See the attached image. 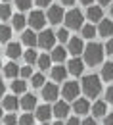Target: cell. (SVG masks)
Masks as SVG:
<instances>
[{
	"instance_id": "6da1fadb",
	"label": "cell",
	"mask_w": 113,
	"mask_h": 125,
	"mask_svg": "<svg viewBox=\"0 0 113 125\" xmlns=\"http://www.w3.org/2000/svg\"><path fill=\"white\" fill-rule=\"evenodd\" d=\"M104 50H105V48L102 46V44L90 42L88 46L84 48V63H88V65H98V63L102 62V58H104Z\"/></svg>"
},
{
	"instance_id": "7a4b0ae2",
	"label": "cell",
	"mask_w": 113,
	"mask_h": 125,
	"mask_svg": "<svg viewBox=\"0 0 113 125\" xmlns=\"http://www.w3.org/2000/svg\"><path fill=\"white\" fill-rule=\"evenodd\" d=\"M82 91L88 98H96L100 91H102V83H100V77L98 75H86L82 79Z\"/></svg>"
},
{
	"instance_id": "3957f363",
	"label": "cell",
	"mask_w": 113,
	"mask_h": 125,
	"mask_svg": "<svg viewBox=\"0 0 113 125\" xmlns=\"http://www.w3.org/2000/svg\"><path fill=\"white\" fill-rule=\"evenodd\" d=\"M65 25H67L69 29H82V27H84V25H82V14L79 10L67 12V14H65Z\"/></svg>"
},
{
	"instance_id": "277c9868",
	"label": "cell",
	"mask_w": 113,
	"mask_h": 125,
	"mask_svg": "<svg viewBox=\"0 0 113 125\" xmlns=\"http://www.w3.org/2000/svg\"><path fill=\"white\" fill-rule=\"evenodd\" d=\"M58 41V37H56V33L46 29V31H40L38 33V46L44 48V50H48V48H54V42Z\"/></svg>"
},
{
	"instance_id": "5b68a950",
	"label": "cell",
	"mask_w": 113,
	"mask_h": 125,
	"mask_svg": "<svg viewBox=\"0 0 113 125\" xmlns=\"http://www.w3.org/2000/svg\"><path fill=\"white\" fill-rule=\"evenodd\" d=\"M61 94H63L65 100H77V98H79V85H77L75 81L65 83L63 89H61Z\"/></svg>"
},
{
	"instance_id": "8992f818",
	"label": "cell",
	"mask_w": 113,
	"mask_h": 125,
	"mask_svg": "<svg viewBox=\"0 0 113 125\" xmlns=\"http://www.w3.org/2000/svg\"><path fill=\"white\" fill-rule=\"evenodd\" d=\"M48 19H50V23H54V25L61 23V19H65L63 8L61 6H50L48 8Z\"/></svg>"
},
{
	"instance_id": "52a82bcc",
	"label": "cell",
	"mask_w": 113,
	"mask_h": 125,
	"mask_svg": "<svg viewBox=\"0 0 113 125\" xmlns=\"http://www.w3.org/2000/svg\"><path fill=\"white\" fill-rule=\"evenodd\" d=\"M84 44H82V39H79V37H73L71 41H69V44H67V52H71L75 58L79 56V54H84Z\"/></svg>"
},
{
	"instance_id": "ba28073f",
	"label": "cell",
	"mask_w": 113,
	"mask_h": 125,
	"mask_svg": "<svg viewBox=\"0 0 113 125\" xmlns=\"http://www.w3.org/2000/svg\"><path fill=\"white\" fill-rule=\"evenodd\" d=\"M58 94H60V89H58V85H54V83H48V85L42 87V98H44L46 102H54V100L58 98Z\"/></svg>"
},
{
	"instance_id": "9c48e42d",
	"label": "cell",
	"mask_w": 113,
	"mask_h": 125,
	"mask_svg": "<svg viewBox=\"0 0 113 125\" xmlns=\"http://www.w3.org/2000/svg\"><path fill=\"white\" fill-rule=\"evenodd\" d=\"M44 21H46V17L42 12H31V16L27 19V23L31 25L33 29H42L44 27Z\"/></svg>"
},
{
	"instance_id": "30bf717a",
	"label": "cell",
	"mask_w": 113,
	"mask_h": 125,
	"mask_svg": "<svg viewBox=\"0 0 113 125\" xmlns=\"http://www.w3.org/2000/svg\"><path fill=\"white\" fill-rule=\"evenodd\" d=\"M52 115H54V108H50L48 104H42V106L36 108V117H38L42 123H46Z\"/></svg>"
},
{
	"instance_id": "8fae6325",
	"label": "cell",
	"mask_w": 113,
	"mask_h": 125,
	"mask_svg": "<svg viewBox=\"0 0 113 125\" xmlns=\"http://www.w3.org/2000/svg\"><path fill=\"white\" fill-rule=\"evenodd\" d=\"M67 69L73 75H81L82 69H84V62H82L81 58H73V60H69V63H67Z\"/></svg>"
},
{
	"instance_id": "7c38bea8",
	"label": "cell",
	"mask_w": 113,
	"mask_h": 125,
	"mask_svg": "<svg viewBox=\"0 0 113 125\" xmlns=\"http://www.w3.org/2000/svg\"><path fill=\"white\" fill-rule=\"evenodd\" d=\"M21 108L25 110V112H31V110H36L38 106H36V96L35 94H25L23 98H21Z\"/></svg>"
},
{
	"instance_id": "4fadbf2b",
	"label": "cell",
	"mask_w": 113,
	"mask_h": 125,
	"mask_svg": "<svg viewBox=\"0 0 113 125\" xmlns=\"http://www.w3.org/2000/svg\"><path fill=\"white\" fill-rule=\"evenodd\" d=\"M73 110H75V114H77V115L88 114V110H90V102H88L86 98H77V100H75V104H73Z\"/></svg>"
},
{
	"instance_id": "5bb4252c",
	"label": "cell",
	"mask_w": 113,
	"mask_h": 125,
	"mask_svg": "<svg viewBox=\"0 0 113 125\" xmlns=\"http://www.w3.org/2000/svg\"><path fill=\"white\" fill-rule=\"evenodd\" d=\"M21 42L27 44L29 48L38 46V35H35L33 31H23V35H21Z\"/></svg>"
},
{
	"instance_id": "9a60e30c",
	"label": "cell",
	"mask_w": 113,
	"mask_h": 125,
	"mask_svg": "<svg viewBox=\"0 0 113 125\" xmlns=\"http://www.w3.org/2000/svg\"><path fill=\"white\" fill-rule=\"evenodd\" d=\"M67 73H69V69L63 67L61 63H58L56 67H52V79H54V81H63V79L67 77Z\"/></svg>"
},
{
	"instance_id": "2e32d148",
	"label": "cell",
	"mask_w": 113,
	"mask_h": 125,
	"mask_svg": "<svg viewBox=\"0 0 113 125\" xmlns=\"http://www.w3.org/2000/svg\"><path fill=\"white\" fill-rule=\"evenodd\" d=\"M98 33H100L102 37H111V35H113V21H109V19H105V21H100Z\"/></svg>"
},
{
	"instance_id": "e0dca14e",
	"label": "cell",
	"mask_w": 113,
	"mask_h": 125,
	"mask_svg": "<svg viewBox=\"0 0 113 125\" xmlns=\"http://www.w3.org/2000/svg\"><path fill=\"white\" fill-rule=\"evenodd\" d=\"M6 54H8L12 60H17V58L23 54V52H21V44H19V42H10L8 48H6Z\"/></svg>"
},
{
	"instance_id": "ac0fdd59",
	"label": "cell",
	"mask_w": 113,
	"mask_h": 125,
	"mask_svg": "<svg viewBox=\"0 0 113 125\" xmlns=\"http://www.w3.org/2000/svg\"><path fill=\"white\" fill-rule=\"evenodd\" d=\"M86 16H88V19H90V21H102L104 12H102V8H100V6H88Z\"/></svg>"
},
{
	"instance_id": "d6986e66",
	"label": "cell",
	"mask_w": 113,
	"mask_h": 125,
	"mask_svg": "<svg viewBox=\"0 0 113 125\" xmlns=\"http://www.w3.org/2000/svg\"><path fill=\"white\" fill-rule=\"evenodd\" d=\"M69 114V104L67 102H56V106H54V115L56 117H65Z\"/></svg>"
},
{
	"instance_id": "ffe728a7",
	"label": "cell",
	"mask_w": 113,
	"mask_h": 125,
	"mask_svg": "<svg viewBox=\"0 0 113 125\" xmlns=\"http://www.w3.org/2000/svg\"><path fill=\"white\" fill-rule=\"evenodd\" d=\"M17 73H21V69H19V67H17L14 62H10V63H6V65H4V75H6V77L16 79Z\"/></svg>"
},
{
	"instance_id": "44dd1931",
	"label": "cell",
	"mask_w": 113,
	"mask_h": 125,
	"mask_svg": "<svg viewBox=\"0 0 113 125\" xmlns=\"http://www.w3.org/2000/svg\"><path fill=\"white\" fill-rule=\"evenodd\" d=\"M65 56H67V50H65L63 46H56L54 50H52V60L58 63H61L65 60Z\"/></svg>"
},
{
	"instance_id": "7402d4cb",
	"label": "cell",
	"mask_w": 113,
	"mask_h": 125,
	"mask_svg": "<svg viewBox=\"0 0 113 125\" xmlns=\"http://www.w3.org/2000/svg\"><path fill=\"white\" fill-rule=\"evenodd\" d=\"M17 106H21V104L17 102V98H16V96H12V94H10V96H4V108H6V110L14 112Z\"/></svg>"
},
{
	"instance_id": "603a6c76",
	"label": "cell",
	"mask_w": 113,
	"mask_h": 125,
	"mask_svg": "<svg viewBox=\"0 0 113 125\" xmlns=\"http://www.w3.org/2000/svg\"><path fill=\"white\" fill-rule=\"evenodd\" d=\"M23 58H25L27 65H33V63H36V62H38V54L35 52V48H29L27 52H23Z\"/></svg>"
},
{
	"instance_id": "cb8c5ba5",
	"label": "cell",
	"mask_w": 113,
	"mask_h": 125,
	"mask_svg": "<svg viewBox=\"0 0 113 125\" xmlns=\"http://www.w3.org/2000/svg\"><path fill=\"white\" fill-rule=\"evenodd\" d=\"M92 114H94L96 117H102V115H105V102H102V100L94 102V106H92Z\"/></svg>"
},
{
	"instance_id": "d4e9b609",
	"label": "cell",
	"mask_w": 113,
	"mask_h": 125,
	"mask_svg": "<svg viewBox=\"0 0 113 125\" xmlns=\"http://www.w3.org/2000/svg\"><path fill=\"white\" fill-rule=\"evenodd\" d=\"M102 79H105V81H111L113 79V62H107L102 67Z\"/></svg>"
},
{
	"instance_id": "484cf974",
	"label": "cell",
	"mask_w": 113,
	"mask_h": 125,
	"mask_svg": "<svg viewBox=\"0 0 113 125\" xmlns=\"http://www.w3.org/2000/svg\"><path fill=\"white\" fill-rule=\"evenodd\" d=\"M25 89H27V83L23 81V79H16L14 83H12V91L16 94H21V93H25Z\"/></svg>"
},
{
	"instance_id": "4316f807",
	"label": "cell",
	"mask_w": 113,
	"mask_h": 125,
	"mask_svg": "<svg viewBox=\"0 0 113 125\" xmlns=\"http://www.w3.org/2000/svg\"><path fill=\"white\" fill-rule=\"evenodd\" d=\"M12 37V29L8 25H0V42H8Z\"/></svg>"
},
{
	"instance_id": "83f0119b",
	"label": "cell",
	"mask_w": 113,
	"mask_h": 125,
	"mask_svg": "<svg viewBox=\"0 0 113 125\" xmlns=\"http://www.w3.org/2000/svg\"><path fill=\"white\" fill-rule=\"evenodd\" d=\"M25 23H27V19L21 16V14L14 16V27H16V31H21V29L25 27Z\"/></svg>"
},
{
	"instance_id": "f1b7e54d",
	"label": "cell",
	"mask_w": 113,
	"mask_h": 125,
	"mask_svg": "<svg viewBox=\"0 0 113 125\" xmlns=\"http://www.w3.org/2000/svg\"><path fill=\"white\" fill-rule=\"evenodd\" d=\"M50 62H52V56L42 54V56H38V62H36V65H38L40 69H46V67H50Z\"/></svg>"
},
{
	"instance_id": "f546056e",
	"label": "cell",
	"mask_w": 113,
	"mask_h": 125,
	"mask_svg": "<svg viewBox=\"0 0 113 125\" xmlns=\"http://www.w3.org/2000/svg\"><path fill=\"white\" fill-rule=\"evenodd\" d=\"M12 17V8L8 4H2L0 6V19H10Z\"/></svg>"
},
{
	"instance_id": "4dcf8cb0",
	"label": "cell",
	"mask_w": 113,
	"mask_h": 125,
	"mask_svg": "<svg viewBox=\"0 0 113 125\" xmlns=\"http://www.w3.org/2000/svg\"><path fill=\"white\" fill-rule=\"evenodd\" d=\"M31 83H33V87H36V89L42 87V85H44V75H42V73H35L31 77Z\"/></svg>"
},
{
	"instance_id": "1f68e13d",
	"label": "cell",
	"mask_w": 113,
	"mask_h": 125,
	"mask_svg": "<svg viewBox=\"0 0 113 125\" xmlns=\"http://www.w3.org/2000/svg\"><path fill=\"white\" fill-rule=\"evenodd\" d=\"M94 35H96L94 25H84V27H82V37H84V39H92Z\"/></svg>"
},
{
	"instance_id": "d6a6232c",
	"label": "cell",
	"mask_w": 113,
	"mask_h": 125,
	"mask_svg": "<svg viewBox=\"0 0 113 125\" xmlns=\"http://www.w3.org/2000/svg\"><path fill=\"white\" fill-rule=\"evenodd\" d=\"M33 121H35V117H33L31 114H23L19 117V125H33Z\"/></svg>"
},
{
	"instance_id": "836d02e7",
	"label": "cell",
	"mask_w": 113,
	"mask_h": 125,
	"mask_svg": "<svg viewBox=\"0 0 113 125\" xmlns=\"http://www.w3.org/2000/svg\"><path fill=\"white\" fill-rule=\"evenodd\" d=\"M56 37H58L60 42H67V41H69V33H67V29H60V31L56 33Z\"/></svg>"
},
{
	"instance_id": "e575fe53",
	"label": "cell",
	"mask_w": 113,
	"mask_h": 125,
	"mask_svg": "<svg viewBox=\"0 0 113 125\" xmlns=\"http://www.w3.org/2000/svg\"><path fill=\"white\" fill-rule=\"evenodd\" d=\"M16 6L19 10H29L31 8V0H16Z\"/></svg>"
},
{
	"instance_id": "d590c367",
	"label": "cell",
	"mask_w": 113,
	"mask_h": 125,
	"mask_svg": "<svg viewBox=\"0 0 113 125\" xmlns=\"http://www.w3.org/2000/svg\"><path fill=\"white\" fill-rule=\"evenodd\" d=\"M23 79H27V77H33V69H31V65H25V67H21V73H19Z\"/></svg>"
},
{
	"instance_id": "8d00e7d4",
	"label": "cell",
	"mask_w": 113,
	"mask_h": 125,
	"mask_svg": "<svg viewBox=\"0 0 113 125\" xmlns=\"http://www.w3.org/2000/svg\"><path fill=\"white\" fill-rule=\"evenodd\" d=\"M16 115H14V114H8V115H4V123L6 125H16Z\"/></svg>"
},
{
	"instance_id": "74e56055",
	"label": "cell",
	"mask_w": 113,
	"mask_h": 125,
	"mask_svg": "<svg viewBox=\"0 0 113 125\" xmlns=\"http://www.w3.org/2000/svg\"><path fill=\"white\" fill-rule=\"evenodd\" d=\"M105 52H107V54H113V39H109V41H107V42H105Z\"/></svg>"
},
{
	"instance_id": "f35d334b",
	"label": "cell",
	"mask_w": 113,
	"mask_h": 125,
	"mask_svg": "<svg viewBox=\"0 0 113 125\" xmlns=\"http://www.w3.org/2000/svg\"><path fill=\"white\" fill-rule=\"evenodd\" d=\"M105 98H107L109 104H113V87H109V89L105 91Z\"/></svg>"
},
{
	"instance_id": "ab89813d",
	"label": "cell",
	"mask_w": 113,
	"mask_h": 125,
	"mask_svg": "<svg viewBox=\"0 0 113 125\" xmlns=\"http://www.w3.org/2000/svg\"><path fill=\"white\" fill-rule=\"evenodd\" d=\"M104 125H113V114H109V115L104 119Z\"/></svg>"
},
{
	"instance_id": "60d3db41",
	"label": "cell",
	"mask_w": 113,
	"mask_h": 125,
	"mask_svg": "<svg viewBox=\"0 0 113 125\" xmlns=\"http://www.w3.org/2000/svg\"><path fill=\"white\" fill-rule=\"evenodd\" d=\"M67 125H82V123L79 121V119H77V117H71V119L67 121Z\"/></svg>"
},
{
	"instance_id": "b9f144b4",
	"label": "cell",
	"mask_w": 113,
	"mask_h": 125,
	"mask_svg": "<svg viewBox=\"0 0 113 125\" xmlns=\"http://www.w3.org/2000/svg\"><path fill=\"white\" fill-rule=\"evenodd\" d=\"M82 125H96V121H94L92 117H86V119L82 121Z\"/></svg>"
},
{
	"instance_id": "7bdbcfd3",
	"label": "cell",
	"mask_w": 113,
	"mask_h": 125,
	"mask_svg": "<svg viewBox=\"0 0 113 125\" xmlns=\"http://www.w3.org/2000/svg\"><path fill=\"white\" fill-rule=\"evenodd\" d=\"M50 2H52V0H36V4H38V6H48Z\"/></svg>"
},
{
	"instance_id": "ee69618b",
	"label": "cell",
	"mask_w": 113,
	"mask_h": 125,
	"mask_svg": "<svg viewBox=\"0 0 113 125\" xmlns=\"http://www.w3.org/2000/svg\"><path fill=\"white\" fill-rule=\"evenodd\" d=\"M61 4H63V6H73L75 0H61Z\"/></svg>"
},
{
	"instance_id": "f6af8a7d",
	"label": "cell",
	"mask_w": 113,
	"mask_h": 125,
	"mask_svg": "<svg viewBox=\"0 0 113 125\" xmlns=\"http://www.w3.org/2000/svg\"><path fill=\"white\" fill-rule=\"evenodd\" d=\"M4 91H6V87H4V83L0 81V96H4Z\"/></svg>"
},
{
	"instance_id": "bcb514c9",
	"label": "cell",
	"mask_w": 113,
	"mask_h": 125,
	"mask_svg": "<svg viewBox=\"0 0 113 125\" xmlns=\"http://www.w3.org/2000/svg\"><path fill=\"white\" fill-rule=\"evenodd\" d=\"M98 2H100L102 6H107V4H109V0H98Z\"/></svg>"
},
{
	"instance_id": "7dc6e473",
	"label": "cell",
	"mask_w": 113,
	"mask_h": 125,
	"mask_svg": "<svg viewBox=\"0 0 113 125\" xmlns=\"http://www.w3.org/2000/svg\"><path fill=\"white\" fill-rule=\"evenodd\" d=\"M82 4H86V6H88V4H92V0H81Z\"/></svg>"
},
{
	"instance_id": "c3c4849f",
	"label": "cell",
	"mask_w": 113,
	"mask_h": 125,
	"mask_svg": "<svg viewBox=\"0 0 113 125\" xmlns=\"http://www.w3.org/2000/svg\"><path fill=\"white\" fill-rule=\"evenodd\" d=\"M54 125H63V123H61V121H56V123H54Z\"/></svg>"
},
{
	"instance_id": "681fc988",
	"label": "cell",
	"mask_w": 113,
	"mask_h": 125,
	"mask_svg": "<svg viewBox=\"0 0 113 125\" xmlns=\"http://www.w3.org/2000/svg\"><path fill=\"white\" fill-rule=\"evenodd\" d=\"M0 117H2V108H0Z\"/></svg>"
},
{
	"instance_id": "f907efd6",
	"label": "cell",
	"mask_w": 113,
	"mask_h": 125,
	"mask_svg": "<svg viewBox=\"0 0 113 125\" xmlns=\"http://www.w3.org/2000/svg\"><path fill=\"white\" fill-rule=\"evenodd\" d=\"M111 16H113V6H111Z\"/></svg>"
},
{
	"instance_id": "816d5d0a",
	"label": "cell",
	"mask_w": 113,
	"mask_h": 125,
	"mask_svg": "<svg viewBox=\"0 0 113 125\" xmlns=\"http://www.w3.org/2000/svg\"><path fill=\"white\" fill-rule=\"evenodd\" d=\"M2 2H8V0H2Z\"/></svg>"
},
{
	"instance_id": "f5cc1de1",
	"label": "cell",
	"mask_w": 113,
	"mask_h": 125,
	"mask_svg": "<svg viewBox=\"0 0 113 125\" xmlns=\"http://www.w3.org/2000/svg\"><path fill=\"white\" fill-rule=\"evenodd\" d=\"M0 67H2V62H0Z\"/></svg>"
},
{
	"instance_id": "db71d44e",
	"label": "cell",
	"mask_w": 113,
	"mask_h": 125,
	"mask_svg": "<svg viewBox=\"0 0 113 125\" xmlns=\"http://www.w3.org/2000/svg\"><path fill=\"white\" fill-rule=\"evenodd\" d=\"M42 125H48V123H42Z\"/></svg>"
}]
</instances>
